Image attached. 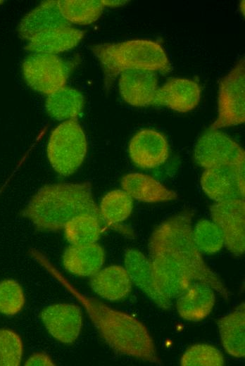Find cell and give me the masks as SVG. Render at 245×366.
<instances>
[{
	"mask_svg": "<svg viewBox=\"0 0 245 366\" xmlns=\"http://www.w3.org/2000/svg\"><path fill=\"white\" fill-rule=\"evenodd\" d=\"M30 253L82 305L99 335L112 350L151 364H161L153 339L142 322L82 293L41 252L32 249Z\"/></svg>",
	"mask_w": 245,
	"mask_h": 366,
	"instance_id": "1",
	"label": "cell"
},
{
	"mask_svg": "<svg viewBox=\"0 0 245 366\" xmlns=\"http://www.w3.org/2000/svg\"><path fill=\"white\" fill-rule=\"evenodd\" d=\"M194 212L184 209L160 223L149 241V255L165 254L179 263L192 281L211 286L225 299L230 292L220 277L205 262L192 235Z\"/></svg>",
	"mask_w": 245,
	"mask_h": 366,
	"instance_id": "2",
	"label": "cell"
},
{
	"mask_svg": "<svg viewBox=\"0 0 245 366\" xmlns=\"http://www.w3.org/2000/svg\"><path fill=\"white\" fill-rule=\"evenodd\" d=\"M81 214L102 220L89 182L46 184L32 196L22 211V215L41 232L63 229L70 219Z\"/></svg>",
	"mask_w": 245,
	"mask_h": 366,
	"instance_id": "3",
	"label": "cell"
},
{
	"mask_svg": "<svg viewBox=\"0 0 245 366\" xmlns=\"http://www.w3.org/2000/svg\"><path fill=\"white\" fill-rule=\"evenodd\" d=\"M92 50L102 66L105 84L109 87L115 78L127 70H146L168 73L170 63L162 45L145 39L118 43H105Z\"/></svg>",
	"mask_w": 245,
	"mask_h": 366,
	"instance_id": "4",
	"label": "cell"
},
{
	"mask_svg": "<svg viewBox=\"0 0 245 366\" xmlns=\"http://www.w3.org/2000/svg\"><path fill=\"white\" fill-rule=\"evenodd\" d=\"M87 151L86 136L76 120L63 121L49 136L47 157L53 169L60 175L69 176L77 171Z\"/></svg>",
	"mask_w": 245,
	"mask_h": 366,
	"instance_id": "5",
	"label": "cell"
},
{
	"mask_svg": "<svg viewBox=\"0 0 245 366\" xmlns=\"http://www.w3.org/2000/svg\"><path fill=\"white\" fill-rule=\"evenodd\" d=\"M245 121V63L241 58L219 84L218 117L209 129L220 130Z\"/></svg>",
	"mask_w": 245,
	"mask_h": 366,
	"instance_id": "6",
	"label": "cell"
},
{
	"mask_svg": "<svg viewBox=\"0 0 245 366\" xmlns=\"http://www.w3.org/2000/svg\"><path fill=\"white\" fill-rule=\"evenodd\" d=\"M22 70L27 84L46 95L64 87L70 72L69 66L59 56L40 53L28 56Z\"/></svg>",
	"mask_w": 245,
	"mask_h": 366,
	"instance_id": "7",
	"label": "cell"
},
{
	"mask_svg": "<svg viewBox=\"0 0 245 366\" xmlns=\"http://www.w3.org/2000/svg\"><path fill=\"white\" fill-rule=\"evenodd\" d=\"M194 158L204 169L218 165H237L245 163V152L227 134L219 130L209 129L196 141Z\"/></svg>",
	"mask_w": 245,
	"mask_h": 366,
	"instance_id": "8",
	"label": "cell"
},
{
	"mask_svg": "<svg viewBox=\"0 0 245 366\" xmlns=\"http://www.w3.org/2000/svg\"><path fill=\"white\" fill-rule=\"evenodd\" d=\"M213 221L219 227L224 245L234 255L245 251V201L234 198L218 201L210 207Z\"/></svg>",
	"mask_w": 245,
	"mask_h": 366,
	"instance_id": "9",
	"label": "cell"
},
{
	"mask_svg": "<svg viewBox=\"0 0 245 366\" xmlns=\"http://www.w3.org/2000/svg\"><path fill=\"white\" fill-rule=\"evenodd\" d=\"M244 166L245 163L204 169L201 177L203 192L215 202L244 199Z\"/></svg>",
	"mask_w": 245,
	"mask_h": 366,
	"instance_id": "10",
	"label": "cell"
},
{
	"mask_svg": "<svg viewBox=\"0 0 245 366\" xmlns=\"http://www.w3.org/2000/svg\"><path fill=\"white\" fill-rule=\"evenodd\" d=\"M40 318L49 334L65 344L73 343L82 330V313L75 304L60 303L46 306Z\"/></svg>",
	"mask_w": 245,
	"mask_h": 366,
	"instance_id": "11",
	"label": "cell"
},
{
	"mask_svg": "<svg viewBox=\"0 0 245 366\" xmlns=\"http://www.w3.org/2000/svg\"><path fill=\"white\" fill-rule=\"evenodd\" d=\"M132 161L142 169H151L163 164L169 157V144L160 132L144 129L137 132L128 146Z\"/></svg>",
	"mask_w": 245,
	"mask_h": 366,
	"instance_id": "12",
	"label": "cell"
},
{
	"mask_svg": "<svg viewBox=\"0 0 245 366\" xmlns=\"http://www.w3.org/2000/svg\"><path fill=\"white\" fill-rule=\"evenodd\" d=\"M118 87L122 98L128 104L153 106L158 88L157 74L146 70H127L120 73Z\"/></svg>",
	"mask_w": 245,
	"mask_h": 366,
	"instance_id": "13",
	"label": "cell"
},
{
	"mask_svg": "<svg viewBox=\"0 0 245 366\" xmlns=\"http://www.w3.org/2000/svg\"><path fill=\"white\" fill-rule=\"evenodd\" d=\"M201 92L200 86L194 80L171 78L158 88L153 106H165L175 111L186 113L198 105Z\"/></svg>",
	"mask_w": 245,
	"mask_h": 366,
	"instance_id": "14",
	"label": "cell"
},
{
	"mask_svg": "<svg viewBox=\"0 0 245 366\" xmlns=\"http://www.w3.org/2000/svg\"><path fill=\"white\" fill-rule=\"evenodd\" d=\"M124 264L132 284L160 308L167 310L171 307V300L161 293L155 282L149 258L138 250L129 248L125 253Z\"/></svg>",
	"mask_w": 245,
	"mask_h": 366,
	"instance_id": "15",
	"label": "cell"
},
{
	"mask_svg": "<svg viewBox=\"0 0 245 366\" xmlns=\"http://www.w3.org/2000/svg\"><path fill=\"white\" fill-rule=\"evenodd\" d=\"M155 282L167 298H177L192 282L186 270L163 253L149 255Z\"/></svg>",
	"mask_w": 245,
	"mask_h": 366,
	"instance_id": "16",
	"label": "cell"
},
{
	"mask_svg": "<svg viewBox=\"0 0 245 366\" xmlns=\"http://www.w3.org/2000/svg\"><path fill=\"white\" fill-rule=\"evenodd\" d=\"M215 302V291L211 286L192 281L177 298L176 307L182 319L196 322L209 315Z\"/></svg>",
	"mask_w": 245,
	"mask_h": 366,
	"instance_id": "17",
	"label": "cell"
},
{
	"mask_svg": "<svg viewBox=\"0 0 245 366\" xmlns=\"http://www.w3.org/2000/svg\"><path fill=\"white\" fill-rule=\"evenodd\" d=\"M90 286L101 298L113 302L125 299L132 283L124 267L111 265L99 270L91 277Z\"/></svg>",
	"mask_w": 245,
	"mask_h": 366,
	"instance_id": "18",
	"label": "cell"
},
{
	"mask_svg": "<svg viewBox=\"0 0 245 366\" xmlns=\"http://www.w3.org/2000/svg\"><path fill=\"white\" fill-rule=\"evenodd\" d=\"M104 260V250L96 242L71 245L64 251L62 256L64 268L79 277H91L102 268Z\"/></svg>",
	"mask_w": 245,
	"mask_h": 366,
	"instance_id": "19",
	"label": "cell"
},
{
	"mask_svg": "<svg viewBox=\"0 0 245 366\" xmlns=\"http://www.w3.org/2000/svg\"><path fill=\"white\" fill-rule=\"evenodd\" d=\"M70 25L61 15L57 1H46L24 16L18 30L23 39L29 41L41 32Z\"/></svg>",
	"mask_w": 245,
	"mask_h": 366,
	"instance_id": "20",
	"label": "cell"
},
{
	"mask_svg": "<svg viewBox=\"0 0 245 366\" xmlns=\"http://www.w3.org/2000/svg\"><path fill=\"white\" fill-rule=\"evenodd\" d=\"M121 187L129 196L145 203H158L177 198V193L168 189L155 178L139 172L125 175L121 179Z\"/></svg>",
	"mask_w": 245,
	"mask_h": 366,
	"instance_id": "21",
	"label": "cell"
},
{
	"mask_svg": "<svg viewBox=\"0 0 245 366\" xmlns=\"http://www.w3.org/2000/svg\"><path fill=\"white\" fill-rule=\"evenodd\" d=\"M83 36L82 30L70 26L51 29L30 39L26 49L32 53L55 55L75 47Z\"/></svg>",
	"mask_w": 245,
	"mask_h": 366,
	"instance_id": "22",
	"label": "cell"
},
{
	"mask_svg": "<svg viewBox=\"0 0 245 366\" xmlns=\"http://www.w3.org/2000/svg\"><path fill=\"white\" fill-rule=\"evenodd\" d=\"M220 340L230 355L245 356V305L242 303L218 321Z\"/></svg>",
	"mask_w": 245,
	"mask_h": 366,
	"instance_id": "23",
	"label": "cell"
},
{
	"mask_svg": "<svg viewBox=\"0 0 245 366\" xmlns=\"http://www.w3.org/2000/svg\"><path fill=\"white\" fill-rule=\"evenodd\" d=\"M83 107V95L78 90L65 86L48 95L45 102L47 113L58 120H76Z\"/></svg>",
	"mask_w": 245,
	"mask_h": 366,
	"instance_id": "24",
	"label": "cell"
},
{
	"mask_svg": "<svg viewBox=\"0 0 245 366\" xmlns=\"http://www.w3.org/2000/svg\"><path fill=\"white\" fill-rule=\"evenodd\" d=\"M103 223L94 215L81 214L70 219L63 229L71 245L89 244L96 243L100 237Z\"/></svg>",
	"mask_w": 245,
	"mask_h": 366,
	"instance_id": "25",
	"label": "cell"
},
{
	"mask_svg": "<svg viewBox=\"0 0 245 366\" xmlns=\"http://www.w3.org/2000/svg\"><path fill=\"white\" fill-rule=\"evenodd\" d=\"M133 208V198L122 189H114L103 196L99 207L103 222L113 226L125 220Z\"/></svg>",
	"mask_w": 245,
	"mask_h": 366,
	"instance_id": "26",
	"label": "cell"
},
{
	"mask_svg": "<svg viewBox=\"0 0 245 366\" xmlns=\"http://www.w3.org/2000/svg\"><path fill=\"white\" fill-rule=\"evenodd\" d=\"M63 17L70 24L87 25L93 23L101 16L103 4L99 0L57 1Z\"/></svg>",
	"mask_w": 245,
	"mask_h": 366,
	"instance_id": "27",
	"label": "cell"
},
{
	"mask_svg": "<svg viewBox=\"0 0 245 366\" xmlns=\"http://www.w3.org/2000/svg\"><path fill=\"white\" fill-rule=\"evenodd\" d=\"M192 235L194 243L201 253L215 254L224 246L222 234L213 221L199 220L192 229Z\"/></svg>",
	"mask_w": 245,
	"mask_h": 366,
	"instance_id": "28",
	"label": "cell"
},
{
	"mask_svg": "<svg viewBox=\"0 0 245 366\" xmlns=\"http://www.w3.org/2000/svg\"><path fill=\"white\" fill-rule=\"evenodd\" d=\"M222 353L208 344H196L187 348L181 357L182 366H222L225 365Z\"/></svg>",
	"mask_w": 245,
	"mask_h": 366,
	"instance_id": "29",
	"label": "cell"
},
{
	"mask_svg": "<svg viewBox=\"0 0 245 366\" xmlns=\"http://www.w3.org/2000/svg\"><path fill=\"white\" fill-rule=\"evenodd\" d=\"M25 296L20 284L14 279L0 282V313L13 316L24 308Z\"/></svg>",
	"mask_w": 245,
	"mask_h": 366,
	"instance_id": "30",
	"label": "cell"
},
{
	"mask_svg": "<svg viewBox=\"0 0 245 366\" xmlns=\"http://www.w3.org/2000/svg\"><path fill=\"white\" fill-rule=\"evenodd\" d=\"M23 354L20 336L9 329H0V366H18Z\"/></svg>",
	"mask_w": 245,
	"mask_h": 366,
	"instance_id": "31",
	"label": "cell"
},
{
	"mask_svg": "<svg viewBox=\"0 0 245 366\" xmlns=\"http://www.w3.org/2000/svg\"><path fill=\"white\" fill-rule=\"evenodd\" d=\"M24 365L27 366H54L55 363L47 353L36 352L28 357Z\"/></svg>",
	"mask_w": 245,
	"mask_h": 366,
	"instance_id": "32",
	"label": "cell"
},
{
	"mask_svg": "<svg viewBox=\"0 0 245 366\" xmlns=\"http://www.w3.org/2000/svg\"><path fill=\"white\" fill-rule=\"evenodd\" d=\"M101 1L104 6H110V7H114V6L123 5L124 4L127 2V1H106H106L102 0Z\"/></svg>",
	"mask_w": 245,
	"mask_h": 366,
	"instance_id": "33",
	"label": "cell"
},
{
	"mask_svg": "<svg viewBox=\"0 0 245 366\" xmlns=\"http://www.w3.org/2000/svg\"><path fill=\"white\" fill-rule=\"evenodd\" d=\"M1 3H2V1H0V4H1Z\"/></svg>",
	"mask_w": 245,
	"mask_h": 366,
	"instance_id": "34",
	"label": "cell"
}]
</instances>
